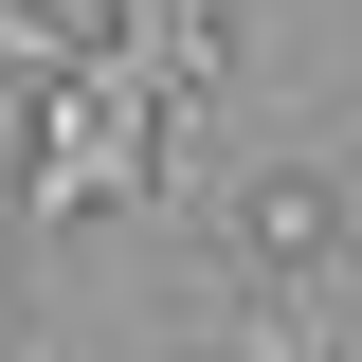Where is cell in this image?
Here are the masks:
<instances>
[{
	"label": "cell",
	"mask_w": 362,
	"mask_h": 362,
	"mask_svg": "<svg viewBox=\"0 0 362 362\" xmlns=\"http://www.w3.org/2000/svg\"><path fill=\"white\" fill-rule=\"evenodd\" d=\"M181 272H199L218 344H254V362H362V235H344V181L326 163L218 181L199 235H181Z\"/></svg>",
	"instance_id": "cell-1"
},
{
	"label": "cell",
	"mask_w": 362,
	"mask_h": 362,
	"mask_svg": "<svg viewBox=\"0 0 362 362\" xmlns=\"http://www.w3.org/2000/svg\"><path fill=\"white\" fill-rule=\"evenodd\" d=\"M181 127H199V109H181L163 90V54H73V73L37 90V127H18V218H109V199H145V181H181Z\"/></svg>",
	"instance_id": "cell-2"
}]
</instances>
